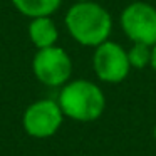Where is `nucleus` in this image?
Wrapping results in <instances>:
<instances>
[{
	"mask_svg": "<svg viewBox=\"0 0 156 156\" xmlns=\"http://www.w3.org/2000/svg\"><path fill=\"white\" fill-rule=\"evenodd\" d=\"M66 27L71 37L84 47H98L109 41L112 30V17L102 5L89 2H76L66 14Z\"/></svg>",
	"mask_w": 156,
	"mask_h": 156,
	"instance_id": "f257e3e1",
	"label": "nucleus"
},
{
	"mask_svg": "<svg viewBox=\"0 0 156 156\" xmlns=\"http://www.w3.org/2000/svg\"><path fill=\"white\" fill-rule=\"evenodd\" d=\"M57 102L69 119L91 122L102 116L106 96L98 84L87 79H76L62 86Z\"/></svg>",
	"mask_w": 156,
	"mask_h": 156,
	"instance_id": "f03ea898",
	"label": "nucleus"
},
{
	"mask_svg": "<svg viewBox=\"0 0 156 156\" xmlns=\"http://www.w3.org/2000/svg\"><path fill=\"white\" fill-rule=\"evenodd\" d=\"M32 71L39 82L49 87H62L72 74V61L62 47L52 45L37 49L32 61Z\"/></svg>",
	"mask_w": 156,
	"mask_h": 156,
	"instance_id": "7ed1b4c3",
	"label": "nucleus"
},
{
	"mask_svg": "<svg viewBox=\"0 0 156 156\" xmlns=\"http://www.w3.org/2000/svg\"><path fill=\"white\" fill-rule=\"evenodd\" d=\"M121 29L124 35L146 45L156 44V9L148 2L136 0L121 12Z\"/></svg>",
	"mask_w": 156,
	"mask_h": 156,
	"instance_id": "20e7f679",
	"label": "nucleus"
},
{
	"mask_svg": "<svg viewBox=\"0 0 156 156\" xmlns=\"http://www.w3.org/2000/svg\"><path fill=\"white\" fill-rule=\"evenodd\" d=\"M64 121V112L57 101L41 99L35 101L24 111L22 126L29 136L45 139L54 136Z\"/></svg>",
	"mask_w": 156,
	"mask_h": 156,
	"instance_id": "39448f33",
	"label": "nucleus"
},
{
	"mask_svg": "<svg viewBox=\"0 0 156 156\" xmlns=\"http://www.w3.org/2000/svg\"><path fill=\"white\" fill-rule=\"evenodd\" d=\"M92 67L99 81L108 82V84H119L128 77L131 71L128 51H124L116 42H102L94 51Z\"/></svg>",
	"mask_w": 156,
	"mask_h": 156,
	"instance_id": "423d86ee",
	"label": "nucleus"
},
{
	"mask_svg": "<svg viewBox=\"0 0 156 156\" xmlns=\"http://www.w3.org/2000/svg\"><path fill=\"white\" fill-rule=\"evenodd\" d=\"M29 37L37 49H45L55 45L59 39V30L51 17H37L30 19Z\"/></svg>",
	"mask_w": 156,
	"mask_h": 156,
	"instance_id": "0eeeda50",
	"label": "nucleus"
},
{
	"mask_svg": "<svg viewBox=\"0 0 156 156\" xmlns=\"http://www.w3.org/2000/svg\"><path fill=\"white\" fill-rule=\"evenodd\" d=\"M12 4L22 15L29 19H37L51 17L61 7L62 0H12Z\"/></svg>",
	"mask_w": 156,
	"mask_h": 156,
	"instance_id": "6e6552de",
	"label": "nucleus"
},
{
	"mask_svg": "<svg viewBox=\"0 0 156 156\" xmlns=\"http://www.w3.org/2000/svg\"><path fill=\"white\" fill-rule=\"evenodd\" d=\"M151 49H153L151 45L134 42L133 47L128 51V59H129V64H131V69L148 67L149 62H151Z\"/></svg>",
	"mask_w": 156,
	"mask_h": 156,
	"instance_id": "1a4fd4ad",
	"label": "nucleus"
},
{
	"mask_svg": "<svg viewBox=\"0 0 156 156\" xmlns=\"http://www.w3.org/2000/svg\"><path fill=\"white\" fill-rule=\"evenodd\" d=\"M149 67L156 72V44L153 45V49H151V62H149Z\"/></svg>",
	"mask_w": 156,
	"mask_h": 156,
	"instance_id": "9d476101",
	"label": "nucleus"
},
{
	"mask_svg": "<svg viewBox=\"0 0 156 156\" xmlns=\"http://www.w3.org/2000/svg\"><path fill=\"white\" fill-rule=\"evenodd\" d=\"M153 136H154V139H156V124H154V128H153Z\"/></svg>",
	"mask_w": 156,
	"mask_h": 156,
	"instance_id": "9b49d317",
	"label": "nucleus"
},
{
	"mask_svg": "<svg viewBox=\"0 0 156 156\" xmlns=\"http://www.w3.org/2000/svg\"><path fill=\"white\" fill-rule=\"evenodd\" d=\"M76 2H89V0H76Z\"/></svg>",
	"mask_w": 156,
	"mask_h": 156,
	"instance_id": "f8f14e48",
	"label": "nucleus"
}]
</instances>
